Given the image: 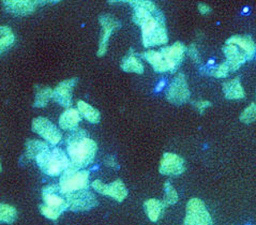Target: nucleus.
Returning <instances> with one entry per match:
<instances>
[{
	"instance_id": "nucleus-14",
	"label": "nucleus",
	"mask_w": 256,
	"mask_h": 225,
	"mask_svg": "<svg viewBox=\"0 0 256 225\" xmlns=\"http://www.w3.org/2000/svg\"><path fill=\"white\" fill-rule=\"evenodd\" d=\"M78 78H69L60 82L59 84L54 88L52 92V100L64 108H72V92L76 85Z\"/></svg>"
},
{
	"instance_id": "nucleus-10",
	"label": "nucleus",
	"mask_w": 256,
	"mask_h": 225,
	"mask_svg": "<svg viewBox=\"0 0 256 225\" xmlns=\"http://www.w3.org/2000/svg\"><path fill=\"white\" fill-rule=\"evenodd\" d=\"M43 205L56 210L59 214H62L68 210V202L64 195L60 191L59 186L50 184L43 188L42 190Z\"/></svg>"
},
{
	"instance_id": "nucleus-21",
	"label": "nucleus",
	"mask_w": 256,
	"mask_h": 225,
	"mask_svg": "<svg viewBox=\"0 0 256 225\" xmlns=\"http://www.w3.org/2000/svg\"><path fill=\"white\" fill-rule=\"evenodd\" d=\"M142 57L144 58L146 62H148L150 64H152V66L154 68V70L156 72L162 73V72H168V66H166V64H165L160 52L149 50L145 52H142Z\"/></svg>"
},
{
	"instance_id": "nucleus-29",
	"label": "nucleus",
	"mask_w": 256,
	"mask_h": 225,
	"mask_svg": "<svg viewBox=\"0 0 256 225\" xmlns=\"http://www.w3.org/2000/svg\"><path fill=\"white\" fill-rule=\"evenodd\" d=\"M240 122L246 124H250L254 122H256V104L251 103L249 106H248L239 117Z\"/></svg>"
},
{
	"instance_id": "nucleus-32",
	"label": "nucleus",
	"mask_w": 256,
	"mask_h": 225,
	"mask_svg": "<svg viewBox=\"0 0 256 225\" xmlns=\"http://www.w3.org/2000/svg\"><path fill=\"white\" fill-rule=\"evenodd\" d=\"M186 52H188V55L190 56V58L193 60L194 62H196V64H200V52H198V48H195V45H193V44L190 45V46L186 48Z\"/></svg>"
},
{
	"instance_id": "nucleus-36",
	"label": "nucleus",
	"mask_w": 256,
	"mask_h": 225,
	"mask_svg": "<svg viewBox=\"0 0 256 225\" xmlns=\"http://www.w3.org/2000/svg\"><path fill=\"white\" fill-rule=\"evenodd\" d=\"M2 163H0V172H2Z\"/></svg>"
},
{
	"instance_id": "nucleus-34",
	"label": "nucleus",
	"mask_w": 256,
	"mask_h": 225,
	"mask_svg": "<svg viewBox=\"0 0 256 225\" xmlns=\"http://www.w3.org/2000/svg\"><path fill=\"white\" fill-rule=\"evenodd\" d=\"M105 163H106V165H108L110 168H118V164H117V161L115 159V156H108L106 159H105Z\"/></svg>"
},
{
	"instance_id": "nucleus-35",
	"label": "nucleus",
	"mask_w": 256,
	"mask_h": 225,
	"mask_svg": "<svg viewBox=\"0 0 256 225\" xmlns=\"http://www.w3.org/2000/svg\"><path fill=\"white\" fill-rule=\"evenodd\" d=\"M198 11L200 14H208L212 12V8H210L208 4H198Z\"/></svg>"
},
{
	"instance_id": "nucleus-31",
	"label": "nucleus",
	"mask_w": 256,
	"mask_h": 225,
	"mask_svg": "<svg viewBox=\"0 0 256 225\" xmlns=\"http://www.w3.org/2000/svg\"><path fill=\"white\" fill-rule=\"evenodd\" d=\"M40 212L45 218H48V219L52 220V221H56L58 218L62 216V214H59L58 212H56V210H52L43 204L40 206Z\"/></svg>"
},
{
	"instance_id": "nucleus-1",
	"label": "nucleus",
	"mask_w": 256,
	"mask_h": 225,
	"mask_svg": "<svg viewBox=\"0 0 256 225\" xmlns=\"http://www.w3.org/2000/svg\"><path fill=\"white\" fill-rule=\"evenodd\" d=\"M134 9L132 20L140 27L142 39L145 48L166 44L168 36L165 26L163 13L156 6L147 0H133L126 2Z\"/></svg>"
},
{
	"instance_id": "nucleus-17",
	"label": "nucleus",
	"mask_w": 256,
	"mask_h": 225,
	"mask_svg": "<svg viewBox=\"0 0 256 225\" xmlns=\"http://www.w3.org/2000/svg\"><path fill=\"white\" fill-rule=\"evenodd\" d=\"M82 120V115L76 108H66L59 118V126L62 130L73 131L78 129V126Z\"/></svg>"
},
{
	"instance_id": "nucleus-13",
	"label": "nucleus",
	"mask_w": 256,
	"mask_h": 225,
	"mask_svg": "<svg viewBox=\"0 0 256 225\" xmlns=\"http://www.w3.org/2000/svg\"><path fill=\"white\" fill-rule=\"evenodd\" d=\"M186 170L184 160L176 154H164L159 166V172L162 175L179 176Z\"/></svg>"
},
{
	"instance_id": "nucleus-9",
	"label": "nucleus",
	"mask_w": 256,
	"mask_h": 225,
	"mask_svg": "<svg viewBox=\"0 0 256 225\" xmlns=\"http://www.w3.org/2000/svg\"><path fill=\"white\" fill-rule=\"evenodd\" d=\"M99 22L102 27V34H101V39L99 42V48H98V52H96V56L103 57L108 52V41L110 39L112 34L122 27V24H120V22L117 18L112 16L110 14L100 15Z\"/></svg>"
},
{
	"instance_id": "nucleus-15",
	"label": "nucleus",
	"mask_w": 256,
	"mask_h": 225,
	"mask_svg": "<svg viewBox=\"0 0 256 225\" xmlns=\"http://www.w3.org/2000/svg\"><path fill=\"white\" fill-rule=\"evenodd\" d=\"M41 2H32V0H6L2 2L4 9L12 15L16 16H27L32 14Z\"/></svg>"
},
{
	"instance_id": "nucleus-22",
	"label": "nucleus",
	"mask_w": 256,
	"mask_h": 225,
	"mask_svg": "<svg viewBox=\"0 0 256 225\" xmlns=\"http://www.w3.org/2000/svg\"><path fill=\"white\" fill-rule=\"evenodd\" d=\"M144 207H145L146 214H147V216L149 218V220L152 222H156L163 214L165 205L163 204V202H161L159 200L150 198L145 202Z\"/></svg>"
},
{
	"instance_id": "nucleus-12",
	"label": "nucleus",
	"mask_w": 256,
	"mask_h": 225,
	"mask_svg": "<svg viewBox=\"0 0 256 225\" xmlns=\"http://www.w3.org/2000/svg\"><path fill=\"white\" fill-rule=\"evenodd\" d=\"M186 46L182 42H176L170 46L162 48L160 52L164 59L165 64L168 66L170 72L176 71L177 68L182 62L186 54Z\"/></svg>"
},
{
	"instance_id": "nucleus-5",
	"label": "nucleus",
	"mask_w": 256,
	"mask_h": 225,
	"mask_svg": "<svg viewBox=\"0 0 256 225\" xmlns=\"http://www.w3.org/2000/svg\"><path fill=\"white\" fill-rule=\"evenodd\" d=\"M184 225H214L212 216L202 200L191 198L188 202Z\"/></svg>"
},
{
	"instance_id": "nucleus-3",
	"label": "nucleus",
	"mask_w": 256,
	"mask_h": 225,
	"mask_svg": "<svg viewBox=\"0 0 256 225\" xmlns=\"http://www.w3.org/2000/svg\"><path fill=\"white\" fill-rule=\"evenodd\" d=\"M45 175L50 177L62 176L71 166L69 156L62 148H48L34 160Z\"/></svg>"
},
{
	"instance_id": "nucleus-8",
	"label": "nucleus",
	"mask_w": 256,
	"mask_h": 225,
	"mask_svg": "<svg viewBox=\"0 0 256 225\" xmlns=\"http://www.w3.org/2000/svg\"><path fill=\"white\" fill-rule=\"evenodd\" d=\"M190 98V90L184 73H178L166 92V100L175 105L186 103Z\"/></svg>"
},
{
	"instance_id": "nucleus-23",
	"label": "nucleus",
	"mask_w": 256,
	"mask_h": 225,
	"mask_svg": "<svg viewBox=\"0 0 256 225\" xmlns=\"http://www.w3.org/2000/svg\"><path fill=\"white\" fill-rule=\"evenodd\" d=\"M36 96L34 106L38 108H43L46 106L48 102L52 99V92L54 89L45 86H36Z\"/></svg>"
},
{
	"instance_id": "nucleus-24",
	"label": "nucleus",
	"mask_w": 256,
	"mask_h": 225,
	"mask_svg": "<svg viewBox=\"0 0 256 225\" xmlns=\"http://www.w3.org/2000/svg\"><path fill=\"white\" fill-rule=\"evenodd\" d=\"M78 110L80 112V114L84 117L86 120H88L89 122L92 124H99L101 120V115L100 112L92 108V105L88 104L87 102L80 100L78 102Z\"/></svg>"
},
{
	"instance_id": "nucleus-6",
	"label": "nucleus",
	"mask_w": 256,
	"mask_h": 225,
	"mask_svg": "<svg viewBox=\"0 0 256 225\" xmlns=\"http://www.w3.org/2000/svg\"><path fill=\"white\" fill-rule=\"evenodd\" d=\"M68 202V210L78 212H87L98 206L96 195L88 190H82L70 194H64Z\"/></svg>"
},
{
	"instance_id": "nucleus-26",
	"label": "nucleus",
	"mask_w": 256,
	"mask_h": 225,
	"mask_svg": "<svg viewBox=\"0 0 256 225\" xmlns=\"http://www.w3.org/2000/svg\"><path fill=\"white\" fill-rule=\"evenodd\" d=\"M15 42V36L9 26H0V55L10 48Z\"/></svg>"
},
{
	"instance_id": "nucleus-2",
	"label": "nucleus",
	"mask_w": 256,
	"mask_h": 225,
	"mask_svg": "<svg viewBox=\"0 0 256 225\" xmlns=\"http://www.w3.org/2000/svg\"><path fill=\"white\" fill-rule=\"evenodd\" d=\"M98 152L96 142L90 138L85 130L75 129L66 136V154L72 170H82L94 160Z\"/></svg>"
},
{
	"instance_id": "nucleus-18",
	"label": "nucleus",
	"mask_w": 256,
	"mask_h": 225,
	"mask_svg": "<svg viewBox=\"0 0 256 225\" xmlns=\"http://www.w3.org/2000/svg\"><path fill=\"white\" fill-rule=\"evenodd\" d=\"M226 44H234L240 48L246 55L248 60L254 57L256 52V45L249 36H232L226 41Z\"/></svg>"
},
{
	"instance_id": "nucleus-25",
	"label": "nucleus",
	"mask_w": 256,
	"mask_h": 225,
	"mask_svg": "<svg viewBox=\"0 0 256 225\" xmlns=\"http://www.w3.org/2000/svg\"><path fill=\"white\" fill-rule=\"evenodd\" d=\"M48 148L50 146L43 140H29L26 142V158L28 160H36L38 156Z\"/></svg>"
},
{
	"instance_id": "nucleus-30",
	"label": "nucleus",
	"mask_w": 256,
	"mask_h": 225,
	"mask_svg": "<svg viewBox=\"0 0 256 225\" xmlns=\"http://www.w3.org/2000/svg\"><path fill=\"white\" fill-rule=\"evenodd\" d=\"M230 72V66L226 64V62H223L212 71V75H214V78H226Z\"/></svg>"
},
{
	"instance_id": "nucleus-16",
	"label": "nucleus",
	"mask_w": 256,
	"mask_h": 225,
	"mask_svg": "<svg viewBox=\"0 0 256 225\" xmlns=\"http://www.w3.org/2000/svg\"><path fill=\"white\" fill-rule=\"evenodd\" d=\"M223 52L226 56V64L230 66V71H236L242 66L246 60V55L244 52H240L238 46L234 44H226L223 48Z\"/></svg>"
},
{
	"instance_id": "nucleus-4",
	"label": "nucleus",
	"mask_w": 256,
	"mask_h": 225,
	"mask_svg": "<svg viewBox=\"0 0 256 225\" xmlns=\"http://www.w3.org/2000/svg\"><path fill=\"white\" fill-rule=\"evenodd\" d=\"M89 172L85 170L69 168L60 176L59 188L62 194H70L82 190H87L89 186Z\"/></svg>"
},
{
	"instance_id": "nucleus-7",
	"label": "nucleus",
	"mask_w": 256,
	"mask_h": 225,
	"mask_svg": "<svg viewBox=\"0 0 256 225\" xmlns=\"http://www.w3.org/2000/svg\"><path fill=\"white\" fill-rule=\"evenodd\" d=\"M32 131L39 134L50 145H57L62 140V133L58 128L50 120L44 117H38L32 120Z\"/></svg>"
},
{
	"instance_id": "nucleus-20",
	"label": "nucleus",
	"mask_w": 256,
	"mask_h": 225,
	"mask_svg": "<svg viewBox=\"0 0 256 225\" xmlns=\"http://www.w3.org/2000/svg\"><path fill=\"white\" fill-rule=\"evenodd\" d=\"M120 68H122V70L128 73H144V64H142L140 58L134 54L133 50H130L129 54L124 57L122 64H120Z\"/></svg>"
},
{
	"instance_id": "nucleus-33",
	"label": "nucleus",
	"mask_w": 256,
	"mask_h": 225,
	"mask_svg": "<svg viewBox=\"0 0 256 225\" xmlns=\"http://www.w3.org/2000/svg\"><path fill=\"white\" fill-rule=\"evenodd\" d=\"M194 105L200 114H202V112H204L210 105H212V103H210L208 100H200L198 102H194Z\"/></svg>"
},
{
	"instance_id": "nucleus-19",
	"label": "nucleus",
	"mask_w": 256,
	"mask_h": 225,
	"mask_svg": "<svg viewBox=\"0 0 256 225\" xmlns=\"http://www.w3.org/2000/svg\"><path fill=\"white\" fill-rule=\"evenodd\" d=\"M223 92L228 100H240L246 96L242 82L239 78H232L223 84Z\"/></svg>"
},
{
	"instance_id": "nucleus-11",
	"label": "nucleus",
	"mask_w": 256,
	"mask_h": 225,
	"mask_svg": "<svg viewBox=\"0 0 256 225\" xmlns=\"http://www.w3.org/2000/svg\"><path fill=\"white\" fill-rule=\"evenodd\" d=\"M92 186L98 193H100L102 195H106V196L114 198L119 202H124L128 196L126 188L120 179L115 180L114 182H112L110 184H103L101 180H94V182L92 184Z\"/></svg>"
},
{
	"instance_id": "nucleus-28",
	"label": "nucleus",
	"mask_w": 256,
	"mask_h": 225,
	"mask_svg": "<svg viewBox=\"0 0 256 225\" xmlns=\"http://www.w3.org/2000/svg\"><path fill=\"white\" fill-rule=\"evenodd\" d=\"M164 190H165V195H164L163 204L165 205V207L176 204L178 202V193L175 190V188L170 184V182H165Z\"/></svg>"
},
{
	"instance_id": "nucleus-27",
	"label": "nucleus",
	"mask_w": 256,
	"mask_h": 225,
	"mask_svg": "<svg viewBox=\"0 0 256 225\" xmlns=\"http://www.w3.org/2000/svg\"><path fill=\"white\" fill-rule=\"evenodd\" d=\"M18 219V210L15 207L0 202V222L12 224Z\"/></svg>"
}]
</instances>
